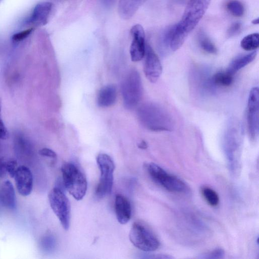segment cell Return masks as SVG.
<instances>
[{
	"instance_id": "obj_32",
	"label": "cell",
	"mask_w": 259,
	"mask_h": 259,
	"mask_svg": "<svg viewBox=\"0 0 259 259\" xmlns=\"http://www.w3.org/2000/svg\"><path fill=\"white\" fill-rule=\"evenodd\" d=\"M6 173V162L0 157V180L5 177Z\"/></svg>"
},
{
	"instance_id": "obj_9",
	"label": "cell",
	"mask_w": 259,
	"mask_h": 259,
	"mask_svg": "<svg viewBox=\"0 0 259 259\" xmlns=\"http://www.w3.org/2000/svg\"><path fill=\"white\" fill-rule=\"evenodd\" d=\"M257 87L250 91L247 103V123L249 137L255 140L258 134L259 92Z\"/></svg>"
},
{
	"instance_id": "obj_2",
	"label": "cell",
	"mask_w": 259,
	"mask_h": 259,
	"mask_svg": "<svg viewBox=\"0 0 259 259\" xmlns=\"http://www.w3.org/2000/svg\"><path fill=\"white\" fill-rule=\"evenodd\" d=\"M61 172L63 184L68 192L76 200H81L87 190L84 175L76 165L70 162L62 165Z\"/></svg>"
},
{
	"instance_id": "obj_25",
	"label": "cell",
	"mask_w": 259,
	"mask_h": 259,
	"mask_svg": "<svg viewBox=\"0 0 259 259\" xmlns=\"http://www.w3.org/2000/svg\"><path fill=\"white\" fill-rule=\"evenodd\" d=\"M225 251L221 248H217L210 251L207 252L200 255V258L219 259L225 257Z\"/></svg>"
},
{
	"instance_id": "obj_21",
	"label": "cell",
	"mask_w": 259,
	"mask_h": 259,
	"mask_svg": "<svg viewBox=\"0 0 259 259\" xmlns=\"http://www.w3.org/2000/svg\"><path fill=\"white\" fill-rule=\"evenodd\" d=\"M240 45L241 48L246 51L256 49L259 46L258 33H254L245 36L241 40Z\"/></svg>"
},
{
	"instance_id": "obj_12",
	"label": "cell",
	"mask_w": 259,
	"mask_h": 259,
	"mask_svg": "<svg viewBox=\"0 0 259 259\" xmlns=\"http://www.w3.org/2000/svg\"><path fill=\"white\" fill-rule=\"evenodd\" d=\"M18 193L23 196H27L33 188V176L29 167L25 165L18 167L14 177Z\"/></svg>"
},
{
	"instance_id": "obj_22",
	"label": "cell",
	"mask_w": 259,
	"mask_h": 259,
	"mask_svg": "<svg viewBox=\"0 0 259 259\" xmlns=\"http://www.w3.org/2000/svg\"><path fill=\"white\" fill-rule=\"evenodd\" d=\"M198 42L201 48L205 52L214 54L217 49L210 39L202 31L198 34Z\"/></svg>"
},
{
	"instance_id": "obj_4",
	"label": "cell",
	"mask_w": 259,
	"mask_h": 259,
	"mask_svg": "<svg viewBox=\"0 0 259 259\" xmlns=\"http://www.w3.org/2000/svg\"><path fill=\"white\" fill-rule=\"evenodd\" d=\"M97 162L100 171L99 183L95 191V196L100 199L109 195L112 189L114 163L110 156L100 153L97 157Z\"/></svg>"
},
{
	"instance_id": "obj_10",
	"label": "cell",
	"mask_w": 259,
	"mask_h": 259,
	"mask_svg": "<svg viewBox=\"0 0 259 259\" xmlns=\"http://www.w3.org/2000/svg\"><path fill=\"white\" fill-rule=\"evenodd\" d=\"M131 34L133 37L130 49L131 60L138 62L143 58L145 54V35L143 27L140 24L134 25L131 29Z\"/></svg>"
},
{
	"instance_id": "obj_13",
	"label": "cell",
	"mask_w": 259,
	"mask_h": 259,
	"mask_svg": "<svg viewBox=\"0 0 259 259\" xmlns=\"http://www.w3.org/2000/svg\"><path fill=\"white\" fill-rule=\"evenodd\" d=\"M53 7L50 2H42L34 7L32 13L27 20L28 24L36 26H42L48 22Z\"/></svg>"
},
{
	"instance_id": "obj_16",
	"label": "cell",
	"mask_w": 259,
	"mask_h": 259,
	"mask_svg": "<svg viewBox=\"0 0 259 259\" xmlns=\"http://www.w3.org/2000/svg\"><path fill=\"white\" fill-rule=\"evenodd\" d=\"M0 202L6 208L14 209L16 205V195L12 183L7 180L0 186Z\"/></svg>"
},
{
	"instance_id": "obj_27",
	"label": "cell",
	"mask_w": 259,
	"mask_h": 259,
	"mask_svg": "<svg viewBox=\"0 0 259 259\" xmlns=\"http://www.w3.org/2000/svg\"><path fill=\"white\" fill-rule=\"evenodd\" d=\"M18 167L17 162L15 159H10L6 162V171L12 178H14Z\"/></svg>"
},
{
	"instance_id": "obj_35",
	"label": "cell",
	"mask_w": 259,
	"mask_h": 259,
	"mask_svg": "<svg viewBox=\"0 0 259 259\" xmlns=\"http://www.w3.org/2000/svg\"><path fill=\"white\" fill-rule=\"evenodd\" d=\"M252 23L253 24H258L259 23L258 18H257L256 19H255L253 20H252Z\"/></svg>"
},
{
	"instance_id": "obj_19",
	"label": "cell",
	"mask_w": 259,
	"mask_h": 259,
	"mask_svg": "<svg viewBox=\"0 0 259 259\" xmlns=\"http://www.w3.org/2000/svg\"><path fill=\"white\" fill-rule=\"evenodd\" d=\"M256 56V52L254 51L236 57L230 63L227 71L234 75L238 71L252 62Z\"/></svg>"
},
{
	"instance_id": "obj_17",
	"label": "cell",
	"mask_w": 259,
	"mask_h": 259,
	"mask_svg": "<svg viewBox=\"0 0 259 259\" xmlns=\"http://www.w3.org/2000/svg\"><path fill=\"white\" fill-rule=\"evenodd\" d=\"M117 97L116 88L112 84H108L102 88L100 90L97 103L100 107H108L112 106L115 102Z\"/></svg>"
},
{
	"instance_id": "obj_36",
	"label": "cell",
	"mask_w": 259,
	"mask_h": 259,
	"mask_svg": "<svg viewBox=\"0 0 259 259\" xmlns=\"http://www.w3.org/2000/svg\"><path fill=\"white\" fill-rule=\"evenodd\" d=\"M177 2H184L185 0H176Z\"/></svg>"
},
{
	"instance_id": "obj_1",
	"label": "cell",
	"mask_w": 259,
	"mask_h": 259,
	"mask_svg": "<svg viewBox=\"0 0 259 259\" xmlns=\"http://www.w3.org/2000/svg\"><path fill=\"white\" fill-rule=\"evenodd\" d=\"M141 124L146 128L155 132H170L174 128V121L170 113L161 105L146 103L138 110Z\"/></svg>"
},
{
	"instance_id": "obj_7",
	"label": "cell",
	"mask_w": 259,
	"mask_h": 259,
	"mask_svg": "<svg viewBox=\"0 0 259 259\" xmlns=\"http://www.w3.org/2000/svg\"><path fill=\"white\" fill-rule=\"evenodd\" d=\"M146 169L152 180L167 190L173 192L186 191L187 186L183 181L168 174L157 164L149 163L146 165Z\"/></svg>"
},
{
	"instance_id": "obj_24",
	"label": "cell",
	"mask_w": 259,
	"mask_h": 259,
	"mask_svg": "<svg viewBox=\"0 0 259 259\" xmlns=\"http://www.w3.org/2000/svg\"><path fill=\"white\" fill-rule=\"evenodd\" d=\"M227 10L234 16L241 17L244 12V8L242 4L237 0H231L226 5Z\"/></svg>"
},
{
	"instance_id": "obj_11",
	"label": "cell",
	"mask_w": 259,
	"mask_h": 259,
	"mask_svg": "<svg viewBox=\"0 0 259 259\" xmlns=\"http://www.w3.org/2000/svg\"><path fill=\"white\" fill-rule=\"evenodd\" d=\"M144 71L147 78L152 83L155 82L160 76L162 68L161 62L149 45L146 46Z\"/></svg>"
},
{
	"instance_id": "obj_31",
	"label": "cell",
	"mask_w": 259,
	"mask_h": 259,
	"mask_svg": "<svg viewBox=\"0 0 259 259\" xmlns=\"http://www.w3.org/2000/svg\"><path fill=\"white\" fill-rule=\"evenodd\" d=\"M39 154L42 156L52 158L54 159H56L57 154L52 149L48 148H44L39 150Z\"/></svg>"
},
{
	"instance_id": "obj_28",
	"label": "cell",
	"mask_w": 259,
	"mask_h": 259,
	"mask_svg": "<svg viewBox=\"0 0 259 259\" xmlns=\"http://www.w3.org/2000/svg\"><path fill=\"white\" fill-rule=\"evenodd\" d=\"M33 28H31L22 31L17 33H15L12 36V39L15 41H20L23 40L32 32Z\"/></svg>"
},
{
	"instance_id": "obj_30",
	"label": "cell",
	"mask_w": 259,
	"mask_h": 259,
	"mask_svg": "<svg viewBox=\"0 0 259 259\" xmlns=\"http://www.w3.org/2000/svg\"><path fill=\"white\" fill-rule=\"evenodd\" d=\"M1 111L2 101L0 98V139L4 140L8 137V132L1 116Z\"/></svg>"
},
{
	"instance_id": "obj_20",
	"label": "cell",
	"mask_w": 259,
	"mask_h": 259,
	"mask_svg": "<svg viewBox=\"0 0 259 259\" xmlns=\"http://www.w3.org/2000/svg\"><path fill=\"white\" fill-rule=\"evenodd\" d=\"M233 76L227 71L218 72L211 75V82L215 88L228 87L232 83Z\"/></svg>"
},
{
	"instance_id": "obj_3",
	"label": "cell",
	"mask_w": 259,
	"mask_h": 259,
	"mask_svg": "<svg viewBox=\"0 0 259 259\" xmlns=\"http://www.w3.org/2000/svg\"><path fill=\"white\" fill-rule=\"evenodd\" d=\"M129 238L136 247L144 251H154L160 246L159 240L153 231L146 224L140 222L133 224Z\"/></svg>"
},
{
	"instance_id": "obj_33",
	"label": "cell",
	"mask_w": 259,
	"mask_h": 259,
	"mask_svg": "<svg viewBox=\"0 0 259 259\" xmlns=\"http://www.w3.org/2000/svg\"><path fill=\"white\" fill-rule=\"evenodd\" d=\"M102 4L106 7L109 8L112 6L115 0H100Z\"/></svg>"
},
{
	"instance_id": "obj_34",
	"label": "cell",
	"mask_w": 259,
	"mask_h": 259,
	"mask_svg": "<svg viewBox=\"0 0 259 259\" xmlns=\"http://www.w3.org/2000/svg\"><path fill=\"white\" fill-rule=\"evenodd\" d=\"M138 147L140 149H145L147 148V144L145 141H142L139 144Z\"/></svg>"
},
{
	"instance_id": "obj_15",
	"label": "cell",
	"mask_w": 259,
	"mask_h": 259,
	"mask_svg": "<svg viewBox=\"0 0 259 259\" xmlns=\"http://www.w3.org/2000/svg\"><path fill=\"white\" fill-rule=\"evenodd\" d=\"M115 211L118 222L122 225L129 222L132 215L131 205L124 196L118 194L115 199Z\"/></svg>"
},
{
	"instance_id": "obj_6",
	"label": "cell",
	"mask_w": 259,
	"mask_h": 259,
	"mask_svg": "<svg viewBox=\"0 0 259 259\" xmlns=\"http://www.w3.org/2000/svg\"><path fill=\"white\" fill-rule=\"evenodd\" d=\"M211 0H189L177 26L188 34L205 14Z\"/></svg>"
},
{
	"instance_id": "obj_23",
	"label": "cell",
	"mask_w": 259,
	"mask_h": 259,
	"mask_svg": "<svg viewBox=\"0 0 259 259\" xmlns=\"http://www.w3.org/2000/svg\"><path fill=\"white\" fill-rule=\"evenodd\" d=\"M201 193L203 197L209 205L214 207L218 205L220 200L219 196L214 190L208 187H204L201 189Z\"/></svg>"
},
{
	"instance_id": "obj_18",
	"label": "cell",
	"mask_w": 259,
	"mask_h": 259,
	"mask_svg": "<svg viewBox=\"0 0 259 259\" xmlns=\"http://www.w3.org/2000/svg\"><path fill=\"white\" fill-rule=\"evenodd\" d=\"M145 0H119L118 12L124 19L132 17Z\"/></svg>"
},
{
	"instance_id": "obj_5",
	"label": "cell",
	"mask_w": 259,
	"mask_h": 259,
	"mask_svg": "<svg viewBox=\"0 0 259 259\" xmlns=\"http://www.w3.org/2000/svg\"><path fill=\"white\" fill-rule=\"evenodd\" d=\"M121 93L126 108H134L139 104L143 95V86L137 70H131L126 75L121 84Z\"/></svg>"
},
{
	"instance_id": "obj_29",
	"label": "cell",
	"mask_w": 259,
	"mask_h": 259,
	"mask_svg": "<svg viewBox=\"0 0 259 259\" xmlns=\"http://www.w3.org/2000/svg\"><path fill=\"white\" fill-rule=\"evenodd\" d=\"M241 29V24L239 22L234 23L231 25L227 31L228 36L231 37L237 34Z\"/></svg>"
},
{
	"instance_id": "obj_8",
	"label": "cell",
	"mask_w": 259,
	"mask_h": 259,
	"mask_svg": "<svg viewBox=\"0 0 259 259\" xmlns=\"http://www.w3.org/2000/svg\"><path fill=\"white\" fill-rule=\"evenodd\" d=\"M48 198L50 206L62 227L68 230L70 220V205L68 199L58 187H55L50 191Z\"/></svg>"
},
{
	"instance_id": "obj_14",
	"label": "cell",
	"mask_w": 259,
	"mask_h": 259,
	"mask_svg": "<svg viewBox=\"0 0 259 259\" xmlns=\"http://www.w3.org/2000/svg\"><path fill=\"white\" fill-rule=\"evenodd\" d=\"M234 127L226 132L225 137V149L230 166L235 162L239 147V135Z\"/></svg>"
},
{
	"instance_id": "obj_26",
	"label": "cell",
	"mask_w": 259,
	"mask_h": 259,
	"mask_svg": "<svg viewBox=\"0 0 259 259\" xmlns=\"http://www.w3.org/2000/svg\"><path fill=\"white\" fill-rule=\"evenodd\" d=\"M42 247L47 250H52L55 246V240L52 236L44 237L41 240Z\"/></svg>"
}]
</instances>
